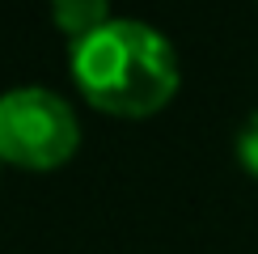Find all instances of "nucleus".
Masks as SVG:
<instances>
[{
    "label": "nucleus",
    "instance_id": "2",
    "mask_svg": "<svg viewBox=\"0 0 258 254\" xmlns=\"http://www.w3.org/2000/svg\"><path fill=\"white\" fill-rule=\"evenodd\" d=\"M77 144L81 123L59 93L26 85L0 98V161L21 169H55L72 161Z\"/></svg>",
    "mask_w": 258,
    "mask_h": 254
},
{
    "label": "nucleus",
    "instance_id": "3",
    "mask_svg": "<svg viewBox=\"0 0 258 254\" xmlns=\"http://www.w3.org/2000/svg\"><path fill=\"white\" fill-rule=\"evenodd\" d=\"M51 17L72 42L110 26V0H51Z\"/></svg>",
    "mask_w": 258,
    "mask_h": 254
},
{
    "label": "nucleus",
    "instance_id": "1",
    "mask_svg": "<svg viewBox=\"0 0 258 254\" xmlns=\"http://www.w3.org/2000/svg\"><path fill=\"white\" fill-rule=\"evenodd\" d=\"M72 81L98 110L148 119L178 93V55L144 21H110L72 42Z\"/></svg>",
    "mask_w": 258,
    "mask_h": 254
},
{
    "label": "nucleus",
    "instance_id": "4",
    "mask_svg": "<svg viewBox=\"0 0 258 254\" xmlns=\"http://www.w3.org/2000/svg\"><path fill=\"white\" fill-rule=\"evenodd\" d=\"M237 157H241V165L258 178V114H250L245 127H241V136H237Z\"/></svg>",
    "mask_w": 258,
    "mask_h": 254
}]
</instances>
